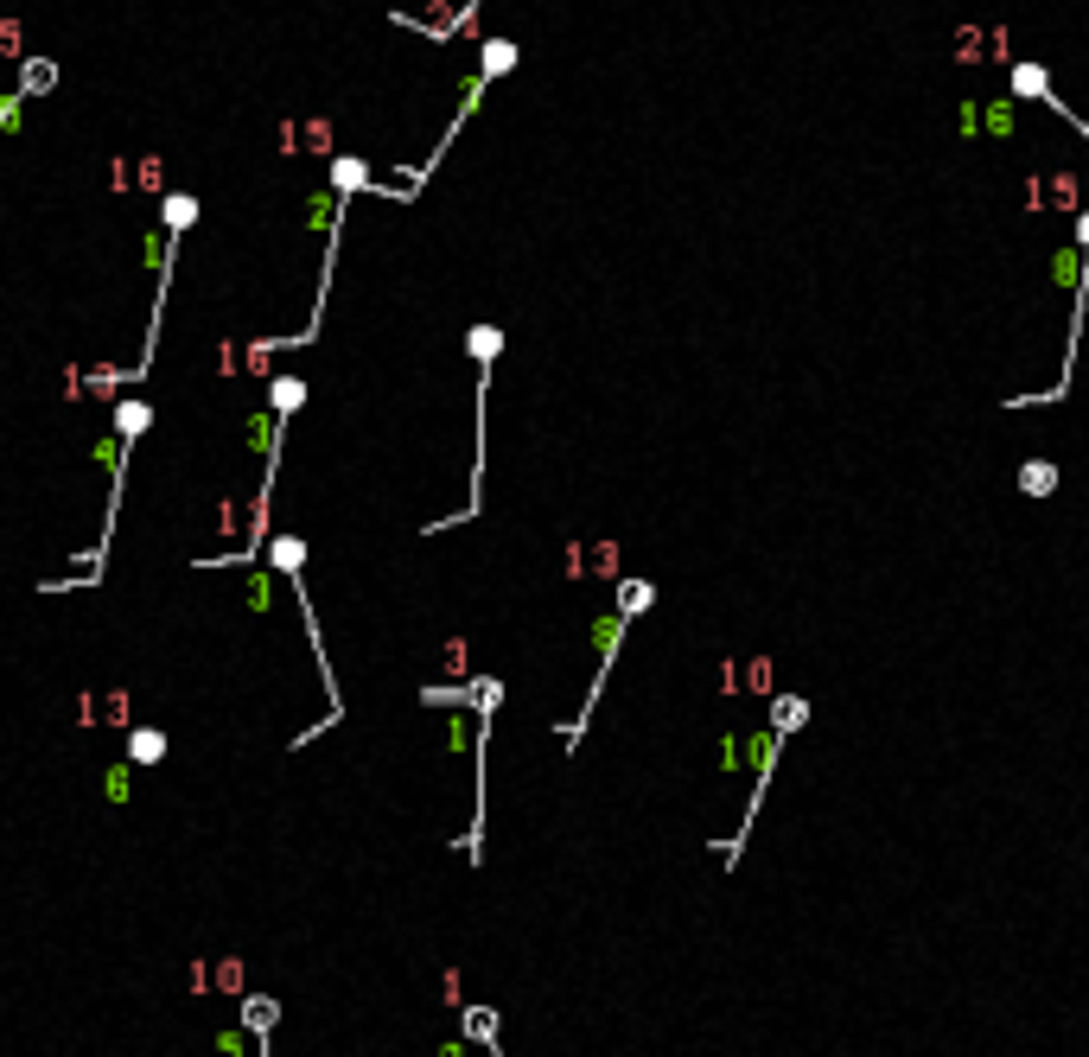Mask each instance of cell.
I'll return each instance as SVG.
<instances>
[{"mask_svg":"<svg viewBox=\"0 0 1089 1057\" xmlns=\"http://www.w3.org/2000/svg\"><path fill=\"white\" fill-rule=\"evenodd\" d=\"M268 554H274V574H281L287 586H293V599H300V625H306V650H313V663H319V682H325V726H338L344 720V695H338V675H332V656H325V637H319V618H313V599H306V542L300 535H274L268 542ZM319 726V733H325Z\"/></svg>","mask_w":1089,"mask_h":1057,"instance_id":"cell-1","label":"cell"},{"mask_svg":"<svg viewBox=\"0 0 1089 1057\" xmlns=\"http://www.w3.org/2000/svg\"><path fill=\"white\" fill-rule=\"evenodd\" d=\"M198 223V198L192 192H172L166 198V242H160V293H153V319H147V357L128 370V383H141L153 370V344H160V319H166V281H172V262H179V236Z\"/></svg>","mask_w":1089,"mask_h":1057,"instance_id":"cell-2","label":"cell"},{"mask_svg":"<svg viewBox=\"0 0 1089 1057\" xmlns=\"http://www.w3.org/2000/svg\"><path fill=\"white\" fill-rule=\"evenodd\" d=\"M58 83V64L51 58H26V77H20V96H45Z\"/></svg>","mask_w":1089,"mask_h":1057,"instance_id":"cell-3","label":"cell"},{"mask_svg":"<svg viewBox=\"0 0 1089 1057\" xmlns=\"http://www.w3.org/2000/svg\"><path fill=\"white\" fill-rule=\"evenodd\" d=\"M128 758H134V765H160V758H166V739L160 733H128Z\"/></svg>","mask_w":1089,"mask_h":1057,"instance_id":"cell-4","label":"cell"},{"mask_svg":"<svg viewBox=\"0 0 1089 1057\" xmlns=\"http://www.w3.org/2000/svg\"><path fill=\"white\" fill-rule=\"evenodd\" d=\"M1019 484H1026V491H1051V484H1058V465H1019Z\"/></svg>","mask_w":1089,"mask_h":1057,"instance_id":"cell-5","label":"cell"}]
</instances>
